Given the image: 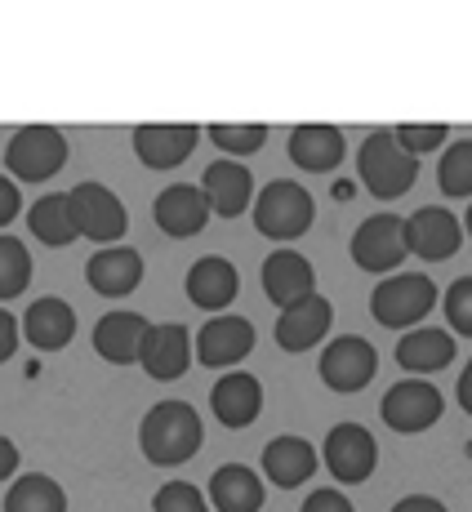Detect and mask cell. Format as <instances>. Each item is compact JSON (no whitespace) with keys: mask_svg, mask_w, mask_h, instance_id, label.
<instances>
[{"mask_svg":"<svg viewBox=\"0 0 472 512\" xmlns=\"http://www.w3.org/2000/svg\"><path fill=\"white\" fill-rule=\"evenodd\" d=\"M201 415L188 406V401H156L143 415L139 428V450L147 464L156 468H179L201 450Z\"/></svg>","mask_w":472,"mask_h":512,"instance_id":"1","label":"cell"},{"mask_svg":"<svg viewBox=\"0 0 472 512\" xmlns=\"http://www.w3.org/2000/svg\"><path fill=\"white\" fill-rule=\"evenodd\" d=\"M250 210H254V228L263 236H272V241H299L312 228V219H317L312 192L294 179H272L250 201Z\"/></svg>","mask_w":472,"mask_h":512,"instance_id":"2","label":"cell"},{"mask_svg":"<svg viewBox=\"0 0 472 512\" xmlns=\"http://www.w3.org/2000/svg\"><path fill=\"white\" fill-rule=\"evenodd\" d=\"M357 174L379 201H397V196H406L415 187L419 161L401 152L388 130H375V134H366V143L357 152Z\"/></svg>","mask_w":472,"mask_h":512,"instance_id":"3","label":"cell"},{"mask_svg":"<svg viewBox=\"0 0 472 512\" xmlns=\"http://www.w3.org/2000/svg\"><path fill=\"white\" fill-rule=\"evenodd\" d=\"M437 308V285L424 272H397V277H383L370 294V312H375L379 326L388 330H410Z\"/></svg>","mask_w":472,"mask_h":512,"instance_id":"4","label":"cell"},{"mask_svg":"<svg viewBox=\"0 0 472 512\" xmlns=\"http://www.w3.org/2000/svg\"><path fill=\"white\" fill-rule=\"evenodd\" d=\"M5 165L14 183H45L54 179L67 165V139L54 125H27V130H14V139L5 147Z\"/></svg>","mask_w":472,"mask_h":512,"instance_id":"5","label":"cell"},{"mask_svg":"<svg viewBox=\"0 0 472 512\" xmlns=\"http://www.w3.org/2000/svg\"><path fill=\"white\" fill-rule=\"evenodd\" d=\"M67 210H72V223H76V236H90V241L103 250V245H116L130 228V214L125 205L116 201L112 187L103 183H76L67 192Z\"/></svg>","mask_w":472,"mask_h":512,"instance_id":"6","label":"cell"},{"mask_svg":"<svg viewBox=\"0 0 472 512\" xmlns=\"http://www.w3.org/2000/svg\"><path fill=\"white\" fill-rule=\"evenodd\" d=\"M379 415L392 432L410 437V432H428L432 423L446 415V397H441L437 383H428V379H401L383 392Z\"/></svg>","mask_w":472,"mask_h":512,"instance_id":"7","label":"cell"},{"mask_svg":"<svg viewBox=\"0 0 472 512\" xmlns=\"http://www.w3.org/2000/svg\"><path fill=\"white\" fill-rule=\"evenodd\" d=\"M326 468L334 472L339 486H357V481H370L379 468V441L366 423H334L326 432Z\"/></svg>","mask_w":472,"mask_h":512,"instance_id":"8","label":"cell"},{"mask_svg":"<svg viewBox=\"0 0 472 512\" xmlns=\"http://www.w3.org/2000/svg\"><path fill=\"white\" fill-rule=\"evenodd\" d=\"M406 259V219L401 214H370L357 232H352V263L361 272H397Z\"/></svg>","mask_w":472,"mask_h":512,"instance_id":"9","label":"cell"},{"mask_svg":"<svg viewBox=\"0 0 472 512\" xmlns=\"http://www.w3.org/2000/svg\"><path fill=\"white\" fill-rule=\"evenodd\" d=\"M317 370H321V379H326V388H334V392H361L370 379H375L379 352L370 348L361 334H339L334 343H326Z\"/></svg>","mask_w":472,"mask_h":512,"instance_id":"10","label":"cell"},{"mask_svg":"<svg viewBox=\"0 0 472 512\" xmlns=\"http://www.w3.org/2000/svg\"><path fill=\"white\" fill-rule=\"evenodd\" d=\"M254 352V326L245 317H232V312H219L210 317L192 339V357L210 370H223V366H236Z\"/></svg>","mask_w":472,"mask_h":512,"instance_id":"11","label":"cell"},{"mask_svg":"<svg viewBox=\"0 0 472 512\" xmlns=\"http://www.w3.org/2000/svg\"><path fill=\"white\" fill-rule=\"evenodd\" d=\"M464 250V223L441 205H424L406 219V254H419L424 263H441Z\"/></svg>","mask_w":472,"mask_h":512,"instance_id":"12","label":"cell"},{"mask_svg":"<svg viewBox=\"0 0 472 512\" xmlns=\"http://www.w3.org/2000/svg\"><path fill=\"white\" fill-rule=\"evenodd\" d=\"M139 366L147 370V379H156V383L183 379V374H188V366H192V334H188V326H179V321H161V326H147Z\"/></svg>","mask_w":472,"mask_h":512,"instance_id":"13","label":"cell"},{"mask_svg":"<svg viewBox=\"0 0 472 512\" xmlns=\"http://www.w3.org/2000/svg\"><path fill=\"white\" fill-rule=\"evenodd\" d=\"M201 125H134V156L147 170H174L196 152Z\"/></svg>","mask_w":472,"mask_h":512,"instance_id":"14","label":"cell"},{"mask_svg":"<svg viewBox=\"0 0 472 512\" xmlns=\"http://www.w3.org/2000/svg\"><path fill=\"white\" fill-rule=\"evenodd\" d=\"M85 281H90V290L103 294V299H125V294L139 290V281H143V254L130 250V245H103V250H94V259L85 263Z\"/></svg>","mask_w":472,"mask_h":512,"instance_id":"15","label":"cell"},{"mask_svg":"<svg viewBox=\"0 0 472 512\" xmlns=\"http://www.w3.org/2000/svg\"><path fill=\"white\" fill-rule=\"evenodd\" d=\"M201 196H205V205H210V214H219V219H241V214L250 210V201H254L250 165L214 161L210 170H205V179H201Z\"/></svg>","mask_w":472,"mask_h":512,"instance_id":"16","label":"cell"},{"mask_svg":"<svg viewBox=\"0 0 472 512\" xmlns=\"http://www.w3.org/2000/svg\"><path fill=\"white\" fill-rule=\"evenodd\" d=\"M334 321V308L330 299H321V294H308V299L290 303V308H281L277 317V348L281 352H308L312 343L326 339Z\"/></svg>","mask_w":472,"mask_h":512,"instance_id":"17","label":"cell"},{"mask_svg":"<svg viewBox=\"0 0 472 512\" xmlns=\"http://www.w3.org/2000/svg\"><path fill=\"white\" fill-rule=\"evenodd\" d=\"M263 294L277 308H290V303L317 294V272H312V263L299 250H272L263 259Z\"/></svg>","mask_w":472,"mask_h":512,"instance_id":"18","label":"cell"},{"mask_svg":"<svg viewBox=\"0 0 472 512\" xmlns=\"http://www.w3.org/2000/svg\"><path fill=\"white\" fill-rule=\"evenodd\" d=\"M152 214H156V228L165 236H174V241H188V236H196L210 223V205H205L201 187H192V183L165 187V192L156 196Z\"/></svg>","mask_w":472,"mask_h":512,"instance_id":"19","label":"cell"},{"mask_svg":"<svg viewBox=\"0 0 472 512\" xmlns=\"http://www.w3.org/2000/svg\"><path fill=\"white\" fill-rule=\"evenodd\" d=\"M147 326L152 321L139 317V312H107V317H98L94 326V352L103 361H112V366H134L143 352V339H147Z\"/></svg>","mask_w":472,"mask_h":512,"instance_id":"20","label":"cell"},{"mask_svg":"<svg viewBox=\"0 0 472 512\" xmlns=\"http://www.w3.org/2000/svg\"><path fill=\"white\" fill-rule=\"evenodd\" d=\"M18 334H27V343L41 352H63L76 334V308L67 299L45 294V299H36L32 308H27V317L18 321Z\"/></svg>","mask_w":472,"mask_h":512,"instance_id":"21","label":"cell"},{"mask_svg":"<svg viewBox=\"0 0 472 512\" xmlns=\"http://www.w3.org/2000/svg\"><path fill=\"white\" fill-rule=\"evenodd\" d=\"M210 410L223 428H250L263 410V383L245 370H228L210 392Z\"/></svg>","mask_w":472,"mask_h":512,"instance_id":"22","label":"cell"},{"mask_svg":"<svg viewBox=\"0 0 472 512\" xmlns=\"http://www.w3.org/2000/svg\"><path fill=\"white\" fill-rule=\"evenodd\" d=\"M236 290H241V277H236V268L223 259V254H205V259L192 263V272H188V299L201 312H214V317H219L223 308H232Z\"/></svg>","mask_w":472,"mask_h":512,"instance_id":"23","label":"cell"},{"mask_svg":"<svg viewBox=\"0 0 472 512\" xmlns=\"http://www.w3.org/2000/svg\"><path fill=\"white\" fill-rule=\"evenodd\" d=\"M317 464L321 459H317V450H312V441L294 437V432L272 437L268 446H263V472H268V481L281 490H294V486H303V481H312Z\"/></svg>","mask_w":472,"mask_h":512,"instance_id":"24","label":"cell"},{"mask_svg":"<svg viewBox=\"0 0 472 512\" xmlns=\"http://www.w3.org/2000/svg\"><path fill=\"white\" fill-rule=\"evenodd\" d=\"M343 152H348V143L334 125H299L290 134V161L308 174H330L343 161Z\"/></svg>","mask_w":472,"mask_h":512,"instance_id":"25","label":"cell"},{"mask_svg":"<svg viewBox=\"0 0 472 512\" xmlns=\"http://www.w3.org/2000/svg\"><path fill=\"white\" fill-rule=\"evenodd\" d=\"M455 348L459 343L450 339L446 330H428V326L406 330L397 343V366L410 370V374H437L455 361Z\"/></svg>","mask_w":472,"mask_h":512,"instance_id":"26","label":"cell"},{"mask_svg":"<svg viewBox=\"0 0 472 512\" xmlns=\"http://www.w3.org/2000/svg\"><path fill=\"white\" fill-rule=\"evenodd\" d=\"M210 504L214 512H259L263 508V481L245 464H223L210 477Z\"/></svg>","mask_w":472,"mask_h":512,"instance_id":"27","label":"cell"},{"mask_svg":"<svg viewBox=\"0 0 472 512\" xmlns=\"http://www.w3.org/2000/svg\"><path fill=\"white\" fill-rule=\"evenodd\" d=\"M5 512H67V495L45 472H23V477L9 486Z\"/></svg>","mask_w":472,"mask_h":512,"instance_id":"28","label":"cell"},{"mask_svg":"<svg viewBox=\"0 0 472 512\" xmlns=\"http://www.w3.org/2000/svg\"><path fill=\"white\" fill-rule=\"evenodd\" d=\"M27 228H32V236H41L45 245H72L81 241L76 236V223H72V210H67V192H49L41 196V201L27 210Z\"/></svg>","mask_w":472,"mask_h":512,"instance_id":"29","label":"cell"},{"mask_svg":"<svg viewBox=\"0 0 472 512\" xmlns=\"http://www.w3.org/2000/svg\"><path fill=\"white\" fill-rule=\"evenodd\" d=\"M437 183L450 201H468L472 196V139H455L446 147L437 165Z\"/></svg>","mask_w":472,"mask_h":512,"instance_id":"30","label":"cell"},{"mask_svg":"<svg viewBox=\"0 0 472 512\" xmlns=\"http://www.w3.org/2000/svg\"><path fill=\"white\" fill-rule=\"evenodd\" d=\"M32 281V254L18 236H0V303L18 299Z\"/></svg>","mask_w":472,"mask_h":512,"instance_id":"31","label":"cell"},{"mask_svg":"<svg viewBox=\"0 0 472 512\" xmlns=\"http://www.w3.org/2000/svg\"><path fill=\"white\" fill-rule=\"evenodd\" d=\"M205 134H210L214 147H223V152H232V156H250V152H259V147L268 143V125H259V121H250V125L214 121V125H205Z\"/></svg>","mask_w":472,"mask_h":512,"instance_id":"32","label":"cell"},{"mask_svg":"<svg viewBox=\"0 0 472 512\" xmlns=\"http://www.w3.org/2000/svg\"><path fill=\"white\" fill-rule=\"evenodd\" d=\"M388 134H392V143H397L401 152L415 156V161H419L424 152H432V147L446 143L450 125H441V121H432V125H415V121H410V125H397V130H388Z\"/></svg>","mask_w":472,"mask_h":512,"instance_id":"33","label":"cell"},{"mask_svg":"<svg viewBox=\"0 0 472 512\" xmlns=\"http://www.w3.org/2000/svg\"><path fill=\"white\" fill-rule=\"evenodd\" d=\"M152 512H210V504H205V495L192 481H170V486L156 490Z\"/></svg>","mask_w":472,"mask_h":512,"instance_id":"34","label":"cell"},{"mask_svg":"<svg viewBox=\"0 0 472 512\" xmlns=\"http://www.w3.org/2000/svg\"><path fill=\"white\" fill-rule=\"evenodd\" d=\"M446 321L459 339L472 334V277H459L455 285L446 290Z\"/></svg>","mask_w":472,"mask_h":512,"instance_id":"35","label":"cell"},{"mask_svg":"<svg viewBox=\"0 0 472 512\" xmlns=\"http://www.w3.org/2000/svg\"><path fill=\"white\" fill-rule=\"evenodd\" d=\"M303 512H357L348 504V495H343V490H312L308 499H303Z\"/></svg>","mask_w":472,"mask_h":512,"instance_id":"36","label":"cell"},{"mask_svg":"<svg viewBox=\"0 0 472 512\" xmlns=\"http://www.w3.org/2000/svg\"><path fill=\"white\" fill-rule=\"evenodd\" d=\"M18 214H23V196H18V183L9 179V174H0V228H9Z\"/></svg>","mask_w":472,"mask_h":512,"instance_id":"37","label":"cell"},{"mask_svg":"<svg viewBox=\"0 0 472 512\" xmlns=\"http://www.w3.org/2000/svg\"><path fill=\"white\" fill-rule=\"evenodd\" d=\"M14 352H18V321H14V312L0 308V366H5Z\"/></svg>","mask_w":472,"mask_h":512,"instance_id":"38","label":"cell"},{"mask_svg":"<svg viewBox=\"0 0 472 512\" xmlns=\"http://www.w3.org/2000/svg\"><path fill=\"white\" fill-rule=\"evenodd\" d=\"M392 512H450L441 499H432V495H406V499H397L392 504Z\"/></svg>","mask_w":472,"mask_h":512,"instance_id":"39","label":"cell"},{"mask_svg":"<svg viewBox=\"0 0 472 512\" xmlns=\"http://www.w3.org/2000/svg\"><path fill=\"white\" fill-rule=\"evenodd\" d=\"M18 472V446L9 437H0V481H9Z\"/></svg>","mask_w":472,"mask_h":512,"instance_id":"40","label":"cell"},{"mask_svg":"<svg viewBox=\"0 0 472 512\" xmlns=\"http://www.w3.org/2000/svg\"><path fill=\"white\" fill-rule=\"evenodd\" d=\"M459 406L472 410V361L464 366V374H459Z\"/></svg>","mask_w":472,"mask_h":512,"instance_id":"41","label":"cell"}]
</instances>
